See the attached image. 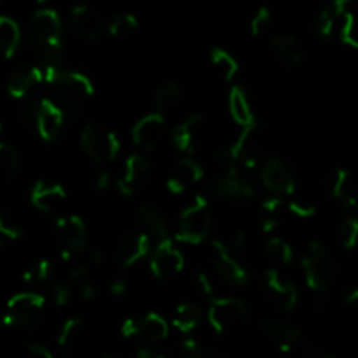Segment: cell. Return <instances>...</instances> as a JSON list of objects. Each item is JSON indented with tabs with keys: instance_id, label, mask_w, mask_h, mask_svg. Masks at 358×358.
I'll use <instances>...</instances> for the list:
<instances>
[{
	"instance_id": "obj_1",
	"label": "cell",
	"mask_w": 358,
	"mask_h": 358,
	"mask_svg": "<svg viewBox=\"0 0 358 358\" xmlns=\"http://www.w3.org/2000/svg\"><path fill=\"white\" fill-rule=\"evenodd\" d=\"M42 83L48 84L55 98L52 101L65 108L83 107L94 94V86L90 77L76 70H62L55 65L42 73Z\"/></svg>"
},
{
	"instance_id": "obj_2",
	"label": "cell",
	"mask_w": 358,
	"mask_h": 358,
	"mask_svg": "<svg viewBox=\"0 0 358 358\" xmlns=\"http://www.w3.org/2000/svg\"><path fill=\"white\" fill-rule=\"evenodd\" d=\"M30 42L49 65H56L63 51L62 20L56 10L41 9L31 16Z\"/></svg>"
},
{
	"instance_id": "obj_3",
	"label": "cell",
	"mask_w": 358,
	"mask_h": 358,
	"mask_svg": "<svg viewBox=\"0 0 358 358\" xmlns=\"http://www.w3.org/2000/svg\"><path fill=\"white\" fill-rule=\"evenodd\" d=\"M301 266H303L308 287L320 296L327 294L338 276V262H336L334 254L322 241H313L308 247Z\"/></svg>"
},
{
	"instance_id": "obj_4",
	"label": "cell",
	"mask_w": 358,
	"mask_h": 358,
	"mask_svg": "<svg viewBox=\"0 0 358 358\" xmlns=\"http://www.w3.org/2000/svg\"><path fill=\"white\" fill-rule=\"evenodd\" d=\"M80 145L91 161L107 164L117 159L121 152V140L114 131L100 124H86L80 131Z\"/></svg>"
},
{
	"instance_id": "obj_5",
	"label": "cell",
	"mask_w": 358,
	"mask_h": 358,
	"mask_svg": "<svg viewBox=\"0 0 358 358\" xmlns=\"http://www.w3.org/2000/svg\"><path fill=\"white\" fill-rule=\"evenodd\" d=\"M56 250L63 261H72L87 245V227L77 215L59 217L52 231Z\"/></svg>"
},
{
	"instance_id": "obj_6",
	"label": "cell",
	"mask_w": 358,
	"mask_h": 358,
	"mask_svg": "<svg viewBox=\"0 0 358 358\" xmlns=\"http://www.w3.org/2000/svg\"><path fill=\"white\" fill-rule=\"evenodd\" d=\"M210 229H212V213H210L208 201L203 196H196L194 201L182 212L177 240L182 243L198 245L206 240Z\"/></svg>"
},
{
	"instance_id": "obj_7",
	"label": "cell",
	"mask_w": 358,
	"mask_h": 358,
	"mask_svg": "<svg viewBox=\"0 0 358 358\" xmlns=\"http://www.w3.org/2000/svg\"><path fill=\"white\" fill-rule=\"evenodd\" d=\"M45 310V299L41 294L21 292L7 301L6 313H3V325L6 327L28 329L38 324Z\"/></svg>"
},
{
	"instance_id": "obj_8",
	"label": "cell",
	"mask_w": 358,
	"mask_h": 358,
	"mask_svg": "<svg viewBox=\"0 0 358 358\" xmlns=\"http://www.w3.org/2000/svg\"><path fill=\"white\" fill-rule=\"evenodd\" d=\"M227 150L238 168L250 170V168L257 166L266 152V135L262 126L255 121L243 126V131L240 133L233 145L227 147Z\"/></svg>"
},
{
	"instance_id": "obj_9",
	"label": "cell",
	"mask_w": 358,
	"mask_h": 358,
	"mask_svg": "<svg viewBox=\"0 0 358 358\" xmlns=\"http://www.w3.org/2000/svg\"><path fill=\"white\" fill-rule=\"evenodd\" d=\"M248 320V306L238 297H219L208 308V322L219 334H231Z\"/></svg>"
},
{
	"instance_id": "obj_10",
	"label": "cell",
	"mask_w": 358,
	"mask_h": 358,
	"mask_svg": "<svg viewBox=\"0 0 358 358\" xmlns=\"http://www.w3.org/2000/svg\"><path fill=\"white\" fill-rule=\"evenodd\" d=\"M210 131H212V126H210L208 117L201 112H196L173 129L171 140L178 150L192 154L208 142Z\"/></svg>"
},
{
	"instance_id": "obj_11",
	"label": "cell",
	"mask_w": 358,
	"mask_h": 358,
	"mask_svg": "<svg viewBox=\"0 0 358 358\" xmlns=\"http://www.w3.org/2000/svg\"><path fill=\"white\" fill-rule=\"evenodd\" d=\"M121 334L126 339H142L147 345H157L168 338V322L157 313L126 318L121 325Z\"/></svg>"
},
{
	"instance_id": "obj_12",
	"label": "cell",
	"mask_w": 358,
	"mask_h": 358,
	"mask_svg": "<svg viewBox=\"0 0 358 358\" xmlns=\"http://www.w3.org/2000/svg\"><path fill=\"white\" fill-rule=\"evenodd\" d=\"M210 191L220 198L233 199V201H248L255 196L254 185L245 177L243 168L226 170V173L217 177L210 184Z\"/></svg>"
},
{
	"instance_id": "obj_13",
	"label": "cell",
	"mask_w": 358,
	"mask_h": 358,
	"mask_svg": "<svg viewBox=\"0 0 358 358\" xmlns=\"http://www.w3.org/2000/svg\"><path fill=\"white\" fill-rule=\"evenodd\" d=\"M185 261L182 252L171 243V240L157 241L156 250L150 254L149 268L157 280H171L180 275Z\"/></svg>"
},
{
	"instance_id": "obj_14",
	"label": "cell",
	"mask_w": 358,
	"mask_h": 358,
	"mask_svg": "<svg viewBox=\"0 0 358 358\" xmlns=\"http://www.w3.org/2000/svg\"><path fill=\"white\" fill-rule=\"evenodd\" d=\"M264 297L273 308L278 311H292L296 308L299 294H297L296 285L289 280L282 278L276 269H269L264 275Z\"/></svg>"
},
{
	"instance_id": "obj_15",
	"label": "cell",
	"mask_w": 358,
	"mask_h": 358,
	"mask_svg": "<svg viewBox=\"0 0 358 358\" xmlns=\"http://www.w3.org/2000/svg\"><path fill=\"white\" fill-rule=\"evenodd\" d=\"M262 331L283 352H294V350L308 352L310 350V343L306 341L303 332L289 322L266 318V320H262Z\"/></svg>"
},
{
	"instance_id": "obj_16",
	"label": "cell",
	"mask_w": 358,
	"mask_h": 358,
	"mask_svg": "<svg viewBox=\"0 0 358 358\" xmlns=\"http://www.w3.org/2000/svg\"><path fill=\"white\" fill-rule=\"evenodd\" d=\"M212 262L215 271L231 285L243 287L250 282V273L238 261L236 254L224 248L217 240L212 241Z\"/></svg>"
},
{
	"instance_id": "obj_17",
	"label": "cell",
	"mask_w": 358,
	"mask_h": 358,
	"mask_svg": "<svg viewBox=\"0 0 358 358\" xmlns=\"http://www.w3.org/2000/svg\"><path fill=\"white\" fill-rule=\"evenodd\" d=\"M150 171H152L150 170V163L145 157L140 156V154L129 156L124 163V170H122L121 177L117 180V187L121 194L131 198V196L142 192L150 178Z\"/></svg>"
},
{
	"instance_id": "obj_18",
	"label": "cell",
	"mask_w": 358,
	"mask_h": 358,
	"mask_svg": "<svg viewBox=\"0 0 358 358\" xmlns=\"http://www.w3.org/2000/svg\"><path fill=\"white\" fill-rule=\"evenodd\" d=\"M164 131H166V115L161 112H152L149 115H143L136 122L131 136L136 147L143 150H154L163 142Z\"/></svg>"
},
{
	"instance_id": "obj_19",
	"label": "cell",
	"mask_w": 358,
	"mask_h": 358,
	"mask_svg": "<svg viewBox=\"0 0 358 358\" xmlns=\"http://www.w3.org/2000/svg\"><path fill=\"white\" fill-rule=\"evenodd\" d=\"M269 55L280 66L289 70L301 69L304 65V52L294 35L278 34L269 41Z\"/></svg>"
},
{
	"instance_id": "obj_20",
	"label": "cell",
	"mask_w": 358,
	"mask_h": 358,
	"mask_svg": "<svg viewBox=\"0 0 358 358\" xmlns=\"http://www.w3.org/2000/svg\"><path fill=\"white\" fill-rule=\"evenodd\" d=\"M261 178L264 187L276 196H290L296 191V180L292 177V171L289 170L283 161L269 159L262 164Z\"/></svg>"
},
{
	"instance_id": "obj_21",
	"label": "cell",
	"mask_w": 358,
	"mask_h": 358,
	"mask_svg": "<svg viewBox=\"0 0 358 358\" xmlns=\"http://www.w3.org/2000/svg\"><path fill=\"white\" fill-rule=\"evenodd\" d=\"M150 245H152V238L147 233H126L119 240L115 259L122 268H131L150 254L152 250Z\"/></svg>"
},
{
	"instance_id": "obj_22",
	"label": "cell",
	"mask_w": 358,
	"mask_h": 358,
	"mask_svg": "<svg viewBox=\"0 0 358 358\" xmlns=\"http://www.w3.org/2000/svg\"><path fill=\"white\" fill-rule=\"evenodd\" d=\"M35 121H37V131L44 142H52L62 133L63 128V110L56 101L44 98L38 101L35 108Z\"/></svg>"
},
{
	"instance_id": "obj_23",
	"label": "cell",
	"mask_w": 358,
	"mask_h": 358,
	"mask_svg": "<svg viewBox=\"0 0 358 358\" xmlns=\"http://www.w3.org/2000/svg\"><path fill=\"white\" fill-rule=\"evenodd\" d=\"M70 21L80 38L87 42H94L101 37L105 30L103 20L100 14L90 6H76L70 10Z\"/></svg>"
},
{
	"instance_id": "obj_24",
	"label": "cell",
	"mask_w": 358,
	"mask_h": 358,
	"mask_svg": "<svg viewBox=\"0 0 358 358\" xmlns=\"http://www.w3.org/2000/svg\"><path fill=\"white\" fill-rule=\"evenodd\" d=\"M203 173H205V170H203V166L198 161L192 159V157H184V159H180L175 164L171 173L168 175V191H170L171 194H182V192L187 191L189 187L198 184L203 178Z\"/></svg>"
},
{
	"instance_id": "obj_25",
	"label": "cell",
	"mask_w": 358,
	"mask_h": 358,
	"mask_svg": "<svg viewBox=\"0 0 358 358\" xmlns=\"http://www.w3.org/2000/svg\"><path fill=\"white\" fill-rule=\"evenodd\" d=\"M30 199L35 208L49 213L55 212L63 205V201L66 199V191L63 189V185L56 184V182L38 180L31 189Z\"/></svg>"
},
{
	"instance_id": "obj_26",
	"label": "cell",
	"mask_w": 358,
	"mask_h": 358,
	"mask_svg": "<svg viewBox=\"0 0 358 358\" xmlns=\"http://www.w3.org/2000/svg\"><path fill=\"white\" fill-rule=\"evenodd\" d=\"M42 83V72L34 66H23L17 69L7 83V93L16 100H23L35 86Z\"/></svg>"
},
{
	"instance_id": "obj_27",
	"label": "cell",
	"mask_w": 358,
	"mask_h": 358,
	"mask_svg": "<svg viewBox=\"0 0 358 358\" xmlns=\"http://www.w3.org/2000/svg\"><path fill=\"white\" fill-rule=\"evenodd\" d=\"M138 222L147 231L150 238L156 241L170 240V231H168L166 219L163 212L156 205H145L138 210Z\"/></svg>"
},
{
	"instance_id": "obj_28",
	"label": "cell",
	"mask_w": 358,
	"mask_h": 358,
	"mask_svg": "<svg viewBox=\"0 0 358 358\" xmlns=\"http://www.w3.org/2000/svg\"><path fill=\"white\" fill-rule=\"evenodd\" d=\"M329 192L346 208H355V191H353V177L345 168H338L329 175Z\"/></svg>"
},
{
	"instance_id": "obj_29",
	"label": "cell",
	"mask_w": 358,
	"mask_h": 358,
	"mask_svg": "<svg viewBox=\"0 0 358 358\" xmlns=\"http://www.w3.org/2000/svg\"><path fill=\"white\" fill-rule=\"evenodd\" d=\"M86 341V324L83 318L73 317L63 324L62 331L58 336V345L63 352L72 353L79 350Z\"/></svg>"
},
{
	"instance_id": "obj_30",
	"label": "cell",
	"mask_w": 358,
	"mask_h": 358,
	"mask_svg": "<svg viewBox=\"0 0 358 358\" xmlns=\"http://www.w3.org/2000/svg\"><path fill=\"white\" fill-rule=\"evenodd\" d=\"M229 112L231 117L241 126H247L255 121L254 110H252L250 101H248V96L243 87L234 86L229 91Z\"/></svg>"
},
{
	"instance_id": "obj_31",
	"label": "cell",
	"mask_w": 358,
	"mask_h": 358,
	"mask_svg": "<svg viewBox=\"0 0 358 358\" xmlns=\"http://www.w3.org/2000/svg\"><path fill=\"white\" fill-rule=\"evenodd\" d=\"M184 100V93H182V87L177 83H164L163 86L157 90L156 93V108L157 112H161L163 115L173 114L178 107L182 105Z\"/></svg>"
},
{
	"instance_id": "obj_32",
	"label": "cell",
	"mask_w": 358,
	"mask_h": 358,
	"mask_svg": "<svg viewBox=\"0 0 358 358\" xmlns=\"http://www.w3.org/2000/svg\"><path fill=\"white\" fill-rule=\"evenodd\" d=\"M21 41L20 27L14 20L0 16V58H10Z\"/></svg>"
},
{
	"instance_id": "obj_33",
	"label": "cell",
	"mask_w": 358,
	"mask_h": 358,
	"mask_svg": "<svg viewBox=\"0 0 358 358\" xmlns=\"http://www.w3.org/2000/svg\"><path fill=\"white\" fill-rule=\"evenodd\" d=\"M210 65H212L213 72H215L217 77H220L226 83H231V80L236 77L238 73V62L224 49H212L210 52Z\"/></svg>"
},
{
	"instance_id": "obj_34",
	"label": "cell",
	"mask_w": 358,
	"mask_h": 358,
	"mask_svg": "<svg viewBox=\"0 0 358 358\" xmlns=\"http://www.w3.org/2000/svg\"><path fill=\"white\" fill-rule=\"evenodd\" d=\"M201 322V311L196 304L192 303H182L178 304L173 315V325L180 332L187 334V332L196 331V327Z\"/></svg>"
},
{
	"instance_id": "obj_35",
	"label": "cell",
	"mask_w": 358,
	"mask_h": 358,
	"mask_svg": "<svg viewBox=\"0 0 358 358\" xmlns=\"http://www.w3.org/2000/svg\"><path fill=\"white\" fill-rule=\"evenodd\" d=\"M17 168H20V156L16 149L9 143L0 142V184L10 180L16 175Z\"/></svg>"
},
{
	"instance_id": "obj_36",
	"label": "cell",
	"mask_w": 358,
	"mask_h": 358,
	"mask_svg": "<svg viewBox=\"0 0 358 358\" xmlns=\"http://www.w3.org/2000/svg\"><path fill=\"white\" fill-rule=\"evenodd\" d=\"M266 255L278 266H289L292 262V247L283 238H269L266 243Z\"/></svg>"
},
{
	"instance_id": "obj_37",
	"label": "cell",
	"mask_w": 358,
	"mask_h": 358,
	"mask_svg": "<svg viewBox=\"0 0 358 358\" xmlns=\"http://www.w3.org/2000/svg\"><path fill=\"white\" fill-rule=\"evenodd\" d=\"M136 27H138V20L135 14L119 13L112 17L110 24H108V34L114 38H124L129 37L136 30Z\"/></svg>"
},
{
	"instance_id": "obj_38",
	"label": "cell",
	"mask_w": 358,
	"mask_h": 358,
	"mask_svg": "<svg viewBox=\"0 0 358 358\" xmlns=\"http://www.w3.org/2000/svg\"><path fill=\"white\" fill-rule=\"evenodd\" d=\"M52 275V264L48 259H38V261L31 262L23 273V282L28 285H38V283L49 282Z\"/></svg>"
},
{
	"instance_id": "obj_39",
	"label": "cell",
	"mask_w": 358,
	"mask_h": 358,
	"mask_svg": "<svg viewBox=\"0 0 358 358\" xmlns=\"http://www.w3.org/2000/svg\"><path fill=\"white\" fill-rule=\"evenodd\" d=\"M292 199L289 201V210L296 217H301V219H310L317 213V205H315L313 198L306 192H296L294 191Z\"/></svg>"
},
{
	"instance_id": "obj_40",
	"label": "cell",
	"mask_w": 358,
	"mask_h": 358,
	"mask_svg": "<svg viewBox=\"0 0 358 358\" xmlns=\"http://www.w3.org/2000/svg\"><path fill=\"white\" fill-rule=\"evenodd\" d=\"M336 14L329 9L327 6L317 14L315 17V23H313V31L318 38L322 41H329L332 37V31H334V24H336Z\"/></svg>"
},
{
	"instance_id": "obj_41",
	"label": "cell",
	"mask_w": 358,
	"mask_h": 358,
	"mask_svg": "<svg viewBox=\"0 0 358 358\" xmlns=\"http://www.w3.org/2000/svg\"><path fill=\"white\" fill-rule=\"evenodd\" d=\"M0 233L9 238V240H17L24 233L23 222H21L16 213L0 210Z\"/></svg>"
},
{
	"instance_id": "obj_42",
	"label": "cell",
	"mask_w": 358,
	"mask_h": 358,
	"mask_svg": "<svg viewBox=\"0 0 358 358\" xmlns=\"http://www.w3.org/2000/svg\"><path fill=\"white\" fill-rule=\"evenodd\" d=\"M273 27H275V16L269 7H261L250 21L252 35L255 37H264L273 30Z\"/></svg>"
},
{
	"instance_id": "obj_43",
	"label": "cell",
	"mask_w": 358,
	"mask_h": 358,
	"mask_svg": "<svg viewBox=\"0 0 358 358\" xmlns=\"http://www.w3.org/2000/svg\"><path fill=\"white\" fill-rule=\"evenodd\" d=\"M339 240L346 250H355L358 241V220L357 217H348L339 227Z\"/></svg>"
},
{
	"instance_id": "obj_44",
	"label": "cell",
	"mask_w": 358,
	"mask_h": 358,
	"mask_svg": "<svg viewBox=\"0 0 358 358\" xmlns=\"http://www.w3.org/2000/svg\"><path fill=\"white\" fill-rule=\"evenodd\" d=\"M13 353L27 358H52L51 350L48 346L41 345V343H24V345L14 348Z\"/></svg>"
},
{
	"instance_id": "obj_45",
	"label": "cell",
	"mask_w": 358,
	"mask_h": 358,
	"mask_svg": "<svg viewBox=\"0 0 358 358\" xmlns=\"http://www.w3.org/2000/svg\"><path fill=\"white\" fill-rule=\"evenodd\" d=\"M341 41L343 44L350 45V48L355 49L358 45L357 42V27H355V16L353 13H346L343 16V28H341Z\"/></svg>"
},
{
	"instance_id": "obj_46",
	"label": "cell",
	"mask_w": 358,
	"mask_h": 358,
	"mask_svg": "<svg viewBox=\"0 0 358 358\" xmlns=\"http://www.w3.org/2000/svg\"><path fill=\"white\" fill-rule=\"evenodd\" d=\"M182 350L187 353L189 357H208L210 350L206 348L205 343L201 341L199 338L192 336V332H187V336L182 341Z\"/></svg>"
},
{
	"instance_id": "obj_47",
	"label": "cell",
	"mask_w": 358,
	"mask_h": 358,
	"mask_svg": "<svg viewBox=\"0 0 358 358\" xmlns=\"http://www.w3.org/2000/svg\"><path fill=\"white\" fill-rule=\"evenodd\" d=\"M217 241H219L224 248L233 252V254H238V252H241L247 247V236H245L243 231H229L227 236L219 238Z\"/></svg>"
},
{
	"instance_id": "obj_48",
	"label": "cell",
	"mask_w": 358,
	"mask_h": 358,
	"mask_svg": "<svg viewBox=\"0 0 358 358\" xmlns=\"http://www.w3.org/2000/svg\"><path fill=\"white\" fill-rule=\"evenodd\" d=\"M51 297L56 303V306L63 308L66 304H70V301H72V289L66 283L58 282L51 287Z\"/></svg>"
},
{
	"instance_id": "obj_49",
	"label": "cell",
	"mask_w": 358,
	"mask_h": 358,
	"mask_svg": "<svg viewBox=\"0 0 358 358\" xmlns=\"http://www.w3.org/2000/svg\"><path fill=\"white\" fill-rule=\"evenodd\" d=\"M91 269H94L91 262H80V264H77L76 268L70 271V280H72L73 283H77V285H80V283L91 280Z\"/></svg>"
},
{
	"instance_id": "obj_50",
	"label": "cell",
	"mask_w": 358,
	"mask_h": 358,
	"mask_svg": "<svg viewBox=\"0 0 358 358\" xmlns=\"http://www.w3.org/2000/svg\"><path fill=\"white\" fill-rule=\"evenodd\" d=\"M194 287L199 290V292L203 294V296L212 297L213 292H215V290H213L212 280H210V276L206 275L205 271H196V275H194Z\"/></svg>"
},
{
	"instance_id": "obj_51",
	"label": "cell",
	"mask_w": 358,
	"mask_h": 358,
	"mask_svg": "<svg viewBox=\"0 0 358 358\" xmlns=\"http://www.w3.org/2000/svg\"><path fill=\"white\" fill-rule=\"evenodd\" d=\"M282 208H283V199L282 196H276V194H273V198L264 199L261 205L262 215H280Z\"/></svg>"
},
{
	"instance_id": "obj_52",
	"label": "cell",
	"mask_w": 358,
	"mask_h": 358,
	"mask_svg": "<svg viewBox=\"0 0 358 358\" xmlns=\"http://www.w3.org/2000/svg\"><path fill=\"white\" fill-rule=\"evenodd\" d=\"M352 3H353V0H327V3H325V6H327L329 9L336 14V17H343L346 13H350V10H352Z\"/></svg>"
},
{
	"instance_id": "obj_53",
	"label": "cell",
	"mask_w": 358,
	"mask_h": 358,
	"mask_svg": "<svg viewBox=\"0 0 358 358\" xmlns=\"http://www.w3.org/2000/svg\"><path fill=\"white\" fill-rule=\"evenodd\" d=\"M108 185H110V173H108V171H100V173L94 177L93 187L96 189L98 192H103L107 191Z\"/></svg>"
},
{
	"instance_id": "obj_54",
	"label": "cell",
	"mask_w": 358,
	"mask_h": 358,
	"mask_svg": "<svg viewBox=\"0 0 358 358\" xmlns=\"http://www.w3.org/2000/svg\"><path fill=\"white\" fill-rule=\"evenodd\" d=\"M280 226V215H262L261 227L264 233H273V231L278 229Z\"/></svg>"
},
{
	"instance_id": "obj_55",
	"label": "cell",
	"mask_w": 358,
	"mask_h": 358,
	"mask_svg": "<svg viewBox=\"0 0 358 358\" xmlns=\"http://www.w3.org/2000/svg\"><path fill=\"white\" fill-rule=\"evenodd\" d=\"M80 296H83V299L86 301H91L94 299V297L98 296V287L94 285L91 280H87V282L80 283Z\"/></svg>"
},
{
	"instance_id": "obj_56",
	"label": "cell",
	"mask_w": 358,
	"mask_h": 358,
	"mask_svg": "<svg viewBox=\"0 0 358 358\" xmlns=\"http://www.w3.org/2000/svg\"><path fill=\"white\" fill-rule=\"evenodd\" d=\"M128 292V282H126L124 278H117L114 280V282L110 283V294L112 296H124V294Z\"/></svg>"
},
{
	"instance_id": "obj_57",
	"label": "cell",
	"mask_w": 358,
	"mask_h": 358,
	"mask_svg": "<svg viewBox=\"0 0 358 358\" xmlns=\"http://www.w3.org/2000/svg\"><path fill=\"white\" fill-rule=\"evenodd\" d=\"M343 299H345L346 306H353V304H355L357 299H358V289H357V287L355 285L348 287V289H346L345 297H343Z\"/></svg>"
},
{
	"instance_id": "obj_58",
	"label": "cell",
	"mask_w": 358,
	"mask_h": 358,
	"mask_svg": "<svg viewBox=\"0 0 358 358\" xmlns=\"http://www.w3.org/2000/svg\"><path fill=\"white\" fill-rule=\"evenodd\" d=\"M3 248H6V243H3V240H2V238H0V254H2V252H3Z\"/></svg>"
},
{
	"instance_id": "obj_59",
	"label": "cell",
	"mask_w": 358,
	"mask_h": 358,
	"mask_svg": "<svg viewBox=\"0 0 358 358\" xmlns=\"http://www.w3.org/2000/svg\"><path fill=\"white\" fill-rule=\"evenodd\" d=\"M38 3H44V2H48V0H37Z\"/></svg>"
},
{
	"instance_id": "obj_60",
	"label": "cell",
	"mask_w": 358,
	"mask_h": 358,
	"mask_svg": "<svg viewBox=\"0 0 358 358\" xmlns=\"http://www.w3.org/2000/svg\"><path fill=\"white\" fill-rule=\"evenodd\" d=\"M0 133H2V122H0Z\"/></svg>"
}]
</instances>
